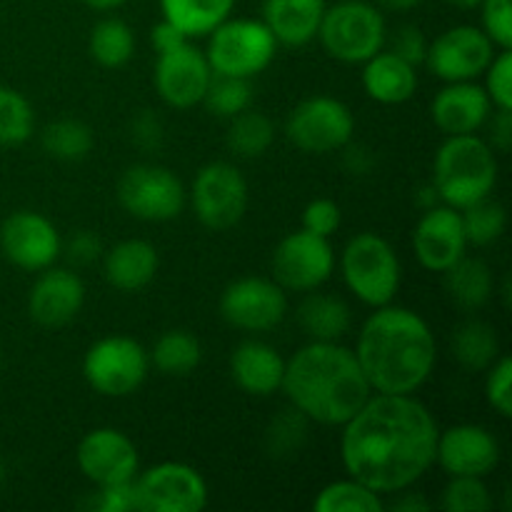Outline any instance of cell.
Returning <instances> with one entry per match:
<instances>
[{
  "label": "cell",
  "instance_id": "23",
  "mask_svg": "<svg viewBox=\"0 0 512 512\" xmlns=\"http://www.w3.org/2000/svg\"><path fill=\"white\" fill-rule=\"evenodd\" d=\"M285 358L263 340H243L230 355V378L253 398H270L283 385Z\"/></svg>",
  "mask_w": 512,
  "mask_h": 512
},
{
  "label": "cell",
  "instance_id": "45",
  "mask_svg": "<svg viewBox=\"0 0 512 512\" xmlns=\"http://www.w3.org/2000/svg\"><path fill=\"white\" fill-rule=\"evenodd\" d=\"M428 45L430 40L425 38V33L418 25H403V28L395 30L393 43H390L388 50H393L395 55H400L410 65L420 68L425 63V55H428Z\"/></svg>",
  "mask_w": 512,
  "mask_h": 512
},
{
  "label": "cell",
  "instance_id": "5",
  "mask_svg": "<svg viewBox=\"0 0 512 512\" xmlns=\"http://www.w3.org/2000/svg\"><path fill=\"white\" fill-rule=\"evenodd\" d=\"M340 275L355 298L368 308L393 303L403 283V265L388 238L365 230L353 235L340 255Z\"/></svg>",
  "mask_w": 512,
  "mask_h": 512
},
{
  "label": "cell",
  "instance_id": "50",
  "mask_svg": "<svg viewBox=\"0 0 512 512\" xmlns=\"http://www.w3.org/2000/svg\"><path fill=\"white\" fill-rule=\"evenodd\" d=\"M150 40H153V48L158 50V53H163V50L178 48L180 43H185V40L190 38L183 33V30L175 28L173 23H168V20L163 18L153 30H150Z\"/></svg>",
  "mask_w": 512,
  "mask_h": 512
},
{
  "label": "cell",
  "instance_id": "9",
  "mask_svg": "<svg viewBox=\"0 0 512 512\" xmlns=\"http://www.w3.org/2000/svg\"><path fill=\"white\" fill-rule=\"evenodd\" d=\"M185 185L165 165L138 163L130 165L118 180L120 208L143 223H168L185 208Z\"/></svg>",
  "mask_w": 512,
  "mask_h": 512
},
{
  "label": "cell",
  "instance_id": "35",
  "mask_svg": "<svg viewBox=\"0 0 512 512\" xmlns=\"http://www.w3.org/2000/svg\"><path fill=\"white\" fill-rule=\"evenodd\" d=\"M385 508L388 505H385L383 495H378L350 475L320 488V493L313 500L315 512H383Z\"/></svg>",
  "mask_w": 512,
  "mask_h": 512
},
{
  "label": "cell",
  "instance_id": "32",
  "mask_svg": "<svg viewBox=\"0 0 512 512\" xmlns=\"http://www.w3.org/2000/svg\"><path fill=\"white\" fill-rule=\"evenodd\" d=\"M275 143V125L260 110H243L235 118L228 120V133H225V145L233 150L238 158H263Z\"/></svg>",
  "mask_w": 512,
  "mask_h": 512
},
{
  "label": "cell",
  "instance_id": "29",
  "mask_svg": "<svg viewBox=\"0 0 512 512\" xmlns=\"http://www.w3.org/2000/svg\"><path fill=\"white\" fill-rule=\"evenodd\" d=\"M235 0H160V13L188 38H203L230 18Z\"/></svg>",
  "mask_w": 512,
  "mask_h": 512
},
{
  "label": "cell",
  "instance_id": "6",
  "mask_svg": "<svg viewBox=\"0 0 512 512\" xmlns=\"http://www.w3.org/2000/svg\"><path fill=\"white\" fill-rule=\"evenodd\" d=\"M315 38L338 63L363 65L388 43V25L368 0H338L328 5Z\"/></svg>",
  "mask_w": 512,
  "mask_h": 512
},
{
  "label": "cell",
  "instance_id": "51",
  "mask_svg": "<svg viewBox=\"0 0 512 512\" xmlns=\"http://www.w3.org/2000/svg\"><path fill=\"white\" fill-rule=\"evenodd\" d=\"M395 495H398V498H395L393 505H390L393 510H398V512H425V510H430L428 500H425L420 493H410V488L400 490V493H395Z\"/></svg>",
  "mask_w": 512,
  "mask_h": 512
},
{
  "label": "cell",
  "instance_id": "7",
  "mask_svg": "<svg viewBox=\"0 0 512 512\" xmlns=\"http://www.w3.org/2000/svg\"><path fill=\"white\" fill-rule=\"evenodd\" d=\"M278 53V40L263 20L228 18L208 33V58L215 75L248 78L263 73Z\"/></svg>",
  "mask_w": 512,
  "mask_h": 512
},
{
  "label": "cell",
  "instance_id": "37",
  "mask_svg": "<svg viewBox=\"0 0 512 512\" xmlns=\"http://www.w3.org/2000/svg\"><path fill=\"white\" fill-rule=\"evenodd\" d=\"M460 220H463L468 245H475V248H488V245L498 243L508 228V213H505L503 203L493 200V195L460 210Z\"/></svg>",
  "mask_w": 512,
  "mask_h": 512
},
{
  "label": "cell",
  "instance_id": "40",
  "mask_svg": "<svg viewBox=\"0 0 512 512\" xmlns=\"http://www.w3.org/2000/svg\"><path fill=\"white\" fill-rule=\"evenodd\" d=\"M308 423L303 413L290 405L288 410H280L268 425V433H265V440H268V450L275 458H290V455L298 453L303 448L305 438H308Z\"/></svg>",
  "mask_w": 512,
  "mask_h": 512
},
{
  "label": "cell",
  "instance_id": "30",
  "mask_svg": "<svg viewBox=\"0 0 512 512\" xmlns=\"http://www.w3.org/2000/svg\"><path fill=\"white\" fill-rule=\"evenodd\" d=\"M150 365L168 378H185L203 360L200 340L188 330H165L150 350Z\"/></svg>",
  "mask_w": 512,
  "mask_h": 512
},
{
  "label": "cell",
  "instance_id": "1",
  "mask_svg": "<svg viewBox=\"0 0 512 512\" xmlns=\"http://www.w3.org/2000/svg\"><path fill=\"white\" fill-rule=\"evenodd\" d=\"M340 428L345 473L378 495L413 488L435 465L440 428L415 395L373 393Z\"/></svg>",
  "mask_w": 512,
  "mask_h": 512
},
{
  "label": "cell",
  "instance_id": "39",
  "mask_svg": "<svg viewBox=\"0 0 512 512\" xmlns=\"http://www.w3.org/2000/svg\"><path fill=\"white\" fill-rule=\"evenodd\" d=\"M440 508L445 512H488L493 508V495L485 478L453 475L440 493Z\"/></svg>",
  "mask_w": 512,
  "mask_h": 512
},
{
  "label": "cell",
  "instance_id": "11",
  "mask_svg": "<svg viewBox=\"0 0 512 512\" xmlns=\"http://www.w3.org/2000/svg\"><path fill=\"white\" fill-rule=\"evenodd\" d=\"M353 110L333 95H310L290 110L285 135L298 150L325 155L343 150L353 140Z\"/></svg>",
  "mask_w": 512,
  "mask_h": 512
},
{
  "label": "cell",
  "instance_id": "4",
  "mask_svg": "<svg viewBox=\"0 0 512 512\" xmlns=\"http://www.w3.org/2000/svg\"><path fill=\"white\" fill-rule=\"evenodd\" d=\"M440 203L463 210L493 195L498 185V158L478 135H445L433 158V183Z\"/></svg>",
  "mask_w": 512,
  "mask_h": 512
},
{
  "label": "cell",
  "instance_id": "20",
  "mask_svg": "<svg viewBox=\"0 0 512 512\" xmlns=\"http://www.w3.org/2000/svg\"><path fill=\"white\" fill-rule=\"evenodd\" d=\"M413 253L430 273L443 275L445 270L453 268L468 253L460 210L445 203L423 210L413 230Z\"/></svg>",
  "mask_w": 512,
  "mask_h": 512
},
{
  "label": "cell",
  "instance_id": "15",
  "mask_svg": "<svg viewBox=\"0 0 512 512\" xmlns=\"http://www.w3.org/2000/svg\"><path fill=\"white\" fill-rule=\"evenodd\" d=\"M498 50L478 25H453L428 45L423 65L443 83L478 80Z\"/></svg>",
  "mask_w": 512,
  "mask_h": 512
},
{
  "label": "cell",
  "instance_id": "38",
  "mask_svg": "<svg viewBox=\"0 0 512 512\" xmlns=\"http://www.w3.org/2000/svg\"><path fill=\"white\" fill-rule=\"evenodd\" d=\"M253 95V85H250L248 78L213 73L208 90L203 95V105L215 118L230 120L243 113V110L253 108Z\"/></svg>",
  "mask_w": 512,
  "mask_h": 512
},
{
  "label": "cell",
  "instance_id": "2",
  "mask_svg": "<svg viewBox=\"0 0 512 512\" xmlns=\"http://www.w3.org/2000/svg\"><path fill=\"white\" fill-rule=\"evenodd\" d=\"M353 353L373 393L415 395L433 378L438 340L423 315L388 303L368 315Z\"/></svg>",
  "mask_w": 512,
  "mask_h": 512
},
{
  "label": "cell",
  "instance_id": "25",
  "mask_svg": "<svg viewBox=\"0 0 512 512\" xmlns=\"http://www.w3.org/2000/svg\"><path fill=\"white\" fill-rule=\"evenodd\" d=\"M360 83L370 100L380 105H403L418 90V68L383 48L363 63Z\"/></svg>",
  "mask_w": 512,
  "mask_h": 512
},
{
  "label": "cell",
  "instance_id": "14",
  "mask_svg": "<svg viewBox=\"0 0 512 512\" xmlns=\"http://www.w3.org/2000/svg\"><path fill=\"white\" fill-rule=\"evenodd\" d=\"M220 315L243 333H268L288 315V293L263 275L233 280L220 295Z\"/></svg>",
  "mask_w": 512,
  "mask_h": 512
},
{
  "label": "cell",
  "instance_id": "56",
  "mask_svg": "<svg viewBox=\"0 0 512 512\" xmlns=\"http://www.w3.org/2000/svg\"><path fill=\"white\" fill-rule=\"evenodd\" d=\"M0 363H3V350H0Z\"/></svg>",
  "mask_w": 512,
  "mask_h": 512
},
{
  "label": "cell",
  "instance_id": "54",
  "mask_svg": "<svg viewBox=\"0 0 512 512\" xmlns=\"http://www.w3.org/2000/svg\"><path fill=\"white\" fill-rule=\"evenodd\" d=\"M448 5H453V8H460V10H475L480 5V0H445Z\"/></svg>",
  "mask_w": 512,
  "mask_h": 512
},
{
  "label": "cell",
  "instance_id": "52",
  "mask_svg": "<svg viewBox=\"0 0 512 512\" xmlns=\"http://www.w3.org/2000/svg\"><path fill=\"white\" fill-rule=\"evenodd\" d=\"M385 10H395V13H405V10L418 8L423 0H378Z\"/></svg>",
  "mask_w": 512,
  "mask_h": 512
},
{
  "label": "cell",
  "instance_id": "13",
  "mask_svg": "<svg viewBox=\"0 0 512 512\" xmlns=\"http://www.w3.org/2000/svg\"><path fill=\"white\" fill-rule=\"evenodd\" d=\"M335 250L330 238L310 233V230H295L288 233L273 250V280L285 293H310L323 288L333 275Z\"/></svg>",
  "mask_w": 512,
  "mask_h": 512
},
{
  "label": "cell",
  "instance_id": "3",
  "mask_svg": "<svg viewBox=\"0 0 512 512\" xmlns=\"http://www.w3.org/2000/svg\"><path fill=\"white\" fill-rule=\"evenodd\" d=\"M280 390L310 423L340 428L373 395L358 358L338 343L310 340L285 360Z\"/></svg>",
  "mask_w": 512,
  "mask_h": 512
},
{
  "label": "cell",
  "instance_id": "26",
  "mask_svg": "<svg viewBox=\"0 0 512 512\" xmlns=\"http://www.w3.org/2000/svg\"><path fill=\"white\" fill-rule=\"evenodd\" d=\"M328 0H263V23L278 45L303 48L315 40Z\"/></svg>",
  "mask_w": 512,
  "mask_h": 512
},
{
  "label": "cell",
  "instance_id": "36",
  "mask_svg": "<svg viewBox=\"0 0 512 512\" xmlns=\"http://www.w3.org/2000/svg\"><path fill=\"white\" fill-rule=\"evenodd\" d=\"M35 133L30 100L10 85H0V148H18Z\"/></svg>",
  "mask_w": 512,
  "mask_h": 512
},
{
  "label": "cell",
  "instance_id": "18",
  "mask_svg": "<svg viewBox=\"0 0 512 512\" xmlns=\"http://www.w3.org/2000/svg\"><path fill=\"white\" fill-rule=\"evenodd\" d=\"M75 463L85 480L100 485L133 483L140 470L138 448L133 438L118 428H95L80 438Z\"/></svg>",
  "mask_w": 512,
  "mask_h": 512
},
{
  "label": "cell",
  "instance_id": "44",
  "mask_svg": "<svg viewBox=\"0 0 512 512\" xmlns=\"http://www.w3.org/2000/svg\"><path fill=\"white\" fill-rule=\"evenodd\" d=\"M343 223L340 205L333 198H315L303 208V225L300 228L320 235V238H333Z\"/></svg>",
  "mask_w": 512,
  "mask_h": 512
},
{
  "label": "cell",
  "instance_id": "16",
  "mask_svg": "<svg viewBox=\"0 0 512 512\" xmlns=\"http://www.w3.org/2000/svg\"><path fill=\"white\" fill-rule=\"evenodd\" d=\"M210 78H213V68L208 58L190 40L180 43L178 48L163 50L155 58V90L160 100L175 110H188L203 103Z\"/></svg>",
  "mask_w": 512,
  "mask_h": 512
},
{
  "label": "cell",
  "instance_id": "53",
  "mask_svg": "<svg viewBox=\"0 0 512 512\" xmlns=\"http://www.w3.org/2000/svg\"><path fill=\"white\" fill-rule=\"evenodd\" d=\"M80 3H85L93 10H115L120 8V5L128 3V0H80Z\"/></svg>",
  "mask_w": 512,
  "mask_h": 512
},
{
  "label": "cell",
  "instance_id": "27",
  "mask_svg": "<svg viewBox=\"0 0 512 512\" xmlns=\"http://www.w3.org/2000/svg\"><path fill=\"white\" fill-rule=\"evenodd\" d=\"M353 315L350 305L340 295L310 290L298 305V325L308 340H323V343H338L350 330Z\"/></svg>",
  "mask_w": 512,
  "mask_h": 512
},
{
  "label": "cell",
  "instance_id": "46",
  "mask_svg": "<svg viewBox=\"0 0 512 512\" xmlns=\"http://www.w3.org/2000/svg\"><path fill=\"white\" fill-rule=\"evenodd\" d=\"M60 253L68 255L73 265H93L103 258L105 248L103 240L93 233V230H75L68 240L63 243Z\"/></svg>",
  "mask_w": 512,
  "mask_h": 512
},
{
  "label": "cell",
  "instance_id": "55",
  "mask_svg": "<svg viewBox=\"0 0 512 512\" xmlns=\"http://www.w3.org/2000/svg\"><path fill=\"white\" fill-rule=\"evenodd\" d=\"M3 483H5V468L3 463H0V490H3Z\"/></svg>",
  "mask_w": 512,
  "mask_h": 512
},
{
  "label": "cell",
  "instance_id": "19",
  "mask_svg": "<svg viewBox=\"0 0 512 512\" xmlns=\"http://www.w3.org/2000/svg\"><path fill=\"white\" fill-rule=\"evenodd\" d=\"M435 463L453 475L488 478L500 463V443L488 428L475 423H460L438 433Z\"/></svg>",
  "mask_w": 512,
  "mask_h": 512
},
{
  "label": "cell",
  "instance_id": "24",
  "mask_svg": "<svg viewBox=\"0 0 512 512\" xmlns=\"http://www.w3.org/2000/svg\"><path fill=\"white\" fill-rule=\"evenodd\" d=\"M103 275L120 293H138L148 288L160 268L158 250L143 238H128L103 253Z\"/></svg>",
  "mask_w": 512,
  "mask_h": 512
},
{
  "label": "cell",
  "instance_id": "21",
  "mask_svg": "<svg viewBox=\"0 0 512 512\" xmlns=\"http://www.w3.org/2000/svg\"><path fill=\"white\" fill-rule=\"evenodd\" d=\"M85 305V285L78 273L68 268L40 270L28 293V313L43 328H63L78 318Z\"/></svg>",
  "mask_w": 512,
  "mask_h": 512
},
{
  "label": "cell",
  "instance_id": "8",
  "mask_svg": "<svg viewBox=\"0 0 512 512\" xmlns=\"http://www.w3.org/2000/svg\"><path fill=\"white\" fill-rule=\"evenodd\" d=\"M150 355L128 335L95 340L83 358V378L103 398H128L145 383Z\"/></svg>",
  "mask_w": 512,
  "mask_h": 512
},
{
  "label": "cell",
  "instance_id": "31",
  "mask_svg": "<svg viewBox=\"0 0 512 512\" xmlns=\"http://www.w3.org/2000/svg\"><path fill=\"white\" fill-rule=\"evenodd\" d=\"M453 355L470 373H485L500 358V340L493 325L468 320L453 335Z\"/></svg>",
  "mask_w": 512,
  "mask_h": 512
},
{
  "label": "cell",
  "instance_id": "28",
  "mask_svg": "<svg viewBox=\"0 0 512 512\" xmlns=\"http://www.w3.org/2000/svg\"><path fill=\"white\" fill-rule=\"evenodd\" d=\"M445 290L463 310H480L495 293L493 270L485 260L468 258V253L445 270Z\"/></svg>",
  "mask_w": 512,
  "mask_h": 512
},
{
  "label": "cell",
  "instance_id": "49",
  "mask_svg": "<svg viewBox=\"0 0 512 512\" xmlns=\"http://www.w3.org/2000/svg\"><path fill=\"white\" fill-rule=\"evenodd\" d=\"M490 128V148L495 153H510L512 148V108H495L490 113L488 123Z\"/></svg>",
  "mask_w": 512,
  "mask_h": 512
},
{
  "label": "cell",
  "instance_id": "41",
  "mask_svg": "<svg viewBox=\"0 0 512 512\" xmlns=\"http://www.w3.org/2000/svg\"><path fill=\"white\" fill-rule=\"evenodd\" d=\"M485 400L500 418L512 415V360L500 355L488 370H485Z\"/></svg>",
  "mask_w": 512,
  "mask_h": 512
},
{
  "label": "cell",
  "instance_id": "33",
  "mask_svg": "<svg viewBox=\"0 0 512 512\" xmlns=\"http://www.w3.org/2000/svg\"><path fill=\"white\" fill-rule=\"evenodd\" d=\"M88 50L95 63L103 68H123L135 53L133 28L120 18H103L90 30Z\"/></svg>",
  "mask_w": 512,
  "mask_h": 512
},
{
  "label": "cell",
  "instance_id": "12",
  "mask_svg": "<svg viewBox=\"0 0 512 512\" xmlns=\"http://www.w3.org/2000/svg\"><path fill=\"white\" fill-rule=\"evenodd\" d=\"M190 203L200 225L213 233H223L235 228L248 210V180L233 163L213 160L195 173Z\"/></svg>",
  "mask_w": 512,
  "mask_h": 512
},
{
  "label": "cell",
  "instance_id": "10",
  "mask_svg": "<svg viewBox=\"0 0 512 512\" xmlns=\"http://www.w3.org/2000/svg\"><path fill=\"white\" fill-rule=\"evenodd\" d=\"M135 512H200L210 490L198 468L178 460L150 465L133 480Z\"/></svg>",
  "mask_w": 512,
  "mask_h": 512
},
{
  "label": "cell",
  "instance_id": "17",
  "mask_svg": "<svg viewBox=\"0 0 512 512\" xmlns=\"http://www.w3.org/2000/svg\"><path fill=\"white\" fill-rule=\"evenodd\" d=\"M0 250L15 268L40 273L60 258L63 238L43 213L15 210L0 225Z\"/></svg>",
  "mask_w": 512,
  "mask_h": 512
},
{
  "label": "cell",
  "instance_id": "48",
  "mask_svg": "<svg viewBox=\"0 0 512 512\" xmlns=\"http://www.w3.org/2000/svg\"><path fill=\"white\" fill-rule=\"evenodd\" d=\"M130 138L135 140V145L145 150L158 148L163 143V123H160V118L153 110H140L133 118V123H130Z\"/></svg>",
  "mask_w": 512,
  "mask_h": 512
},
{
  "label": "cell",
  "instance_id": "43",
  "mask_svg": "<svg viewBox=\"0 0 512 512\" xmlns=\"http://www.w3.org/2000/svg\"><path fill=\"white\" fill-rule=\"evenodd\" d=\"M485 93L493 108H512V53L498 50L485 68Z\"/></svg>",
  "mask_w": 512,
  "mask_h": 512
},
{
  "label": "cell",
  "instance_id": "22",
  "mask_svg": "<svg viewBox=\"0 0 512 512\" xmlns=\"http://www.w3.org/2000/svg\"><path fill=\"white\" fill-rule=\"evenodd\" d=\"M490 113H493V103L483 85L475 80L445 83L430 103L435 128L443 130L445 135L478 133L480 128H485Z\"/></svg>",
  "mask_w": 512,
  "mask_h": 512
},
{
  "label": "cell",
  "instance_id": "42",
  "mask_svg": "<svg viewBox=\"0 0 512 512\" xmlns=\"http://www.w3.org/2000/svg\"><path fill=\"white\" fill-rule=\"evenodd\" d=\"M480 28L495 48H512V0H480Z\"/></svg>",
  "mask_w": 512,
  "mask_h": 512
},
{
  "label": "cell",
  "instance_id": "34",
  "mask_svg": "<svg viewBox=\"0 0 512 512\" xmlns=\"http://www.w3.org/2000/svg\"><path fill=\"white\" fill-rule=\"evenodd\" d=\"M40 143H43V150L50 158L60 160V163H78V160L88 158L95 138L90 125L83 123V120L60 118L55 123L45 125Z\"/></svg>",
  "mask_w": 512,
  "mask_h": 512
},
{
  "label": "cell",
  "instance_id": "47",
  "mask_svg": "<svg viewBox=\"0 0 512 512\" xmlns=\"http://www.w3.org/2000/svg\"><path fill=\"white\" fill-rule=\"evenodd\" d=\"M90 508L98 512H133V483L100 485V488H95V493L90 495Z\"/></svg>",
  "mask_w": 512,
  "mask_h": 512
}]
</instances>
